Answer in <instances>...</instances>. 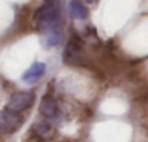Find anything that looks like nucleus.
Segmentation results:
<instances>
[{
    "label": "nucleus",
    "mask_w": 148,
    "mask_h": 142,
    "mask_svg": "<svg viewBox=\"0 0 148 142\" xmlns=\"http://www.w3.org/2000/svg\"><path fill=\"white\" fill-rule=\"evenodd\" d=\"M38 31L44 35L48 46L58 45L61 41V12L55 0H48L35 12Z\"/></svg>",
    "instance_id": "nucleus-1"
},
{
    "label": "nucleus",
    "mask_w": 148,
    "mask_h": 142,
    "mask_svg": "<svg viewBox=\"0 0 148 142\" xmlns=\"http://www.w3.org/2000/svg\"><path fill=\"white\" fill-rule=\"evenodd\" d=\"M35 102V93L34 91H16L10 96L6 109L15 113L23 112L26 109H29Z\"/></svg>",
    "instance_id": "nucleus-2"
},
{
    "label": "nucleus",
    "mask_w": 148,
    "mask_h": 142,
    "mask_svg": "<svg viewBox=\"0 0 148 142\" xmlns=\"http://www.w3.org/2000/svg\"><path fill=\"white\" fill-rule=\"evenodd\" d=\"M64 61L71 65L83 62V45L77 38H71L64 49Z\"/></svg>",
    "instance_id": "nucleus-3"
},
{
    "label": "nucleus",
    "mask_w": 148,
    "mask_h": 142,
    "mask_svg": "<svg viewBox=\"0 0 148 142\" xmlns=\"http://www.w3.org/2000/svg\"><path fill=\"white\" fill-rule=\"evenodd\" d=\"M22 117L10 110H0V129L3 132L12 133L22 126Z\"/></svg>",
    "instance_id": "nucleus-4"
},
{
    "label": "nucleus",
    "mask_w": 148,
    "mask_h": 142,
    "mask_svg": "<svg viewBox=\"0 0 148 142\" xmlns=\"http://www.w3.org/2000/svg\"><path fill=\"white\" fill-rule=\"evenodd\" d=\"M39 112L42 116H45L48 119L55 117L60 113V106H58V102L55 100V97H52V96L42 97L41 104H39Z\"/></svg>",
    "instance_id": "nucleus-5"
},
{
    "label": "nucleus",
    "mask_w": 148,
    "mask_h": 142,
    "mask_svg": "<svg viewBox=\"0 0 148 142\" xmlns=\"http://www.w3.org/2000/svg\"><path fill=\"white\" fill-rule=\"evenodd\" d=\"M45 70H47V65L44 62H34L22 76V80L28 84H32V83H36L44 74H45Z\"/></svg>",
    "instance_id": "nucleus-6"
},
{
    "label": "nucleus",
    "mask_w": 148,
    "mask_h": 142,
    "mask_svg": "<svg viewBox=\"0 0 148 142\" xmlns=\"http://www.w3.org/2000/svg\"><path fill=\"white\" fill-rule=\"evenodd\" d=\"M68 10H70V13H71V16L74 19H79V20L86 19L89 16L87 8L80 2V0H71L70 5H68Z\"/></svg>",
    "instance_id": "nucleus-7"
},
{
    "label": "nucleus",
    "mask_w": 148,
    "mask_h": 142,
    "mask_svg": "<svg viewBox=\"0 0 148 142\" xmlns=\"http://www.w3.org/2000/svg\"><path fill=\"white\" fill-rule=\"evenodd\" d=\"M34 132H35V135L39 138V139H44V141H47V139H49L51 136H52V133H54V130H52V128L48 125V123H36L35 125V128H34Z\"/></svg>",
    "instance_id": "nucleus-8"
}]
</instances>
